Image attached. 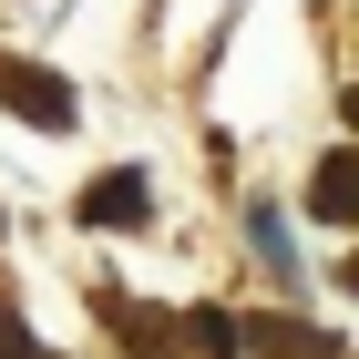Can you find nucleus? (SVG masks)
I'll return each instance as SVG.
<instances>
[{
	"label": "nucleus",
	"instance_id": "1",
	"mask_svg": "<svg viewBox=\"0 0 359 359\" xmlns=\"http://www.w3.org/2000/svg\"><path fill=\"white\" fill-rule=\"evenodd\" d=\"M93 226H144V175H103V185L83 195Z\"/></svg>",
	"mask_w": 359,
	"mask_h": 359
},
{
	"label": "nucleus",
	"instance_id": "2",
	"mask_svg": "<svg viewBox=\"0 0 359 359\" xmlns=\"http://www.w3.org/2000/svg\"><path fill=\"white\" fill-rule=\"evenodd\" d=\"M318 216H359V154H329L318 165V195H308Z\"/></svg>",
	"mask_w": 359,
	"mask_h": 359
},
{
	"label": "nucleus",
	"instance_id": "3",
	"mask_svg": "<svg viewBox=\"0 0 359 359\" xmlns=\"http://www.w3.org/2000/svg\"><path fill=\"white\" fill-rule=\"evenodd\" d=\"M349 123H359V93H349Z\"/></svg>",
	"mask_w": 359,
	"mask_h": 359
},
{
	"label": "nucleus",
	"instance_id": "4",
	"mask_svg": "<svg viewBox=\"0 0 359 359\" xmlns=\"http://www.w3.org/2000/svg\"><path fill=\"white\" fill-rule=\"evenodd\" d=\"M349 287H359V267H349Z\"/></svg>",
	"mask_w": 359,
	"mask_h": 359
}]
</instances>
